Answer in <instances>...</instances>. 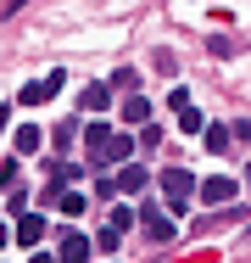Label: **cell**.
<instances>
[{
	"instance_id": "obj_1",
	"label": "cell",
	"mask_w": 251,
	"mask_h": 263,
	"mask_svg": "<svg viewBox=\"0 0 251 263\" xmlns=\"http://www.w3.org/2000/svg\"><path fill=\"white\" fill-rule=\"evenodd\" d=\"M190 191H196V174H190V168H168V174H162L168 213H184V208H190Z\"/></svg>"
},
{
	"instance_id": "obj_2",
	"label": "cell",
	"mask_w": 251,
	"mask_h": 263,
	"mask_svg": "<svg viewBox=\"0 0 251 263\" xmlns=\"http://www.w3.org/2000/svg\"><path fill=\"white\" fill-rule=\"evenodd\" d=\"M61 79H67V73H45V79L23 84V90H17V101H23V106H45L50 96H61Z\"/></svg>"
},
{
	"instance_id": "obj_3",
	"label": "cell",
	"mask_w": 251,
	"mask_h": 263,
	"mask_svg": "<svg viewBox=\"0 0 251 263\" xmlns=\"http://www.w3.org/2000/svg\"><path fill=\"white\" fill-rule=\"evenodd\" d=\"M56 263H90V235L61 230V252H56Z\"/></svg>"
},
{
	"instance_id": "obj_4",
	"label": "cell",
	"mask_w": 251,
	"mask_h": 263,
	"mask_svg": "<svg viewBox=\"0 0 251 263\" xmlns=\"http://www.w3.org/2000/svg\"><path fill=\"white\" fill-rule=\"evenodd\" d=\"M229 196H235V179H229V174H212V179H201V202H206V208H223Z\"/></svg>"
},
{
	"instance_id": "obj_5",
	"label": "cell",
	"mask_w": 251,
	"mask_h": 263,
	"mask_svg": "<svg viewBox=\"0 0 251 263\" xmlns=\"http://www.w3.org/2000/svg\"><path fill=\"white\" fill-rule=\"evenodd\" d=\"M11 146H17V157H34V152L45 146V135H39L34 123H17V140H11Z\"/></svg>"
},
{
	"instance_id": "obj_6",
	"label": "cell",
	"mask_w": 251,
	"mask_h": 263,
	"mask_svg": "<svg viewBox=\"0 0 251 263\" xmlns=\"http://www.w3.org/2000/svg\"><path fill=\"white\" fill-rule=\"evenodd\" d=\"M39 235H45V218H39V213H23V218H17V241H23V247H39Z\"/></svg>"
},
{
	"instance_id": "obj_7",
	"label": "cell",
	"mask_w": 251,
	"mask_h": 263,
	"mask_svg": "<svg viewBox=\"0 0 251 263\" xmlns=\"http://www.w3.org/2000/svg\"><path fill=\"white\" fill-rule=\"evenodd\" d=\"M145 168H134V162H123V168H117V179H112V185H117V191H129V196H134V191H145Z\"/></svg>"
},
{
	"instance_id": "obj_8",
	"label": "cell",
	"mask_w": 251,
	"mask_h": 263,
	"mask_svg": "<svg viewBox=\"0 0 251 263\" xmlns=\"http://www.w3.org/2000/svg\"><path fill=\"white\" fill-rule=\"evenodd\" d=\"M106 101H112V90H106V84H84V90H78V106H84V112H100Z\"/></svg>"
},
{
	"instance_id": "obj_9",
	"label": "cell",
	"mask_w": 251,
	"mask_h": 263,
	"mask_svg": "<svg viewBox=\"0 0 251 263\" xmlns=\"http://www.w3.org/2000/svg\"><path fill=\"white\" fill-rule=\"evenodd\" d=\"M129 152H134V140H129V135H112L106 152H100V162H129Z\"/></svg>"
},
{
	"instance_id": "obj_10",
	"label": "cell",
	"mask_w": 251,
	"mask_h": 263,
	"mask_svg": "<svg viewBox=\"0 0 251 263\" xmlns=\"http://www.w3.org/2000/svg\"><path fill=\"white\" fill-rule=\"evenodd\" d=\"M145 235H151V241H173V218H162V213L145 208Z\"/></svg>"
},
{
	"instance_id": "obj_11",
	"label": "cell",
	"mask_w": 251,
	"mask_h": 263,
	"mask_svg": "<svg viewBox=\"0 0 251 263\" xmlns=\"http://www.w3.org/2000/svg\"><path fill=\"white\" fill-rule=\"evenodd\" d=\"M151 118V101L145 96H129V101H123V123H145Z\"/></svg>"
},
{
	"instance_id": "obj_12",
	"label": "cell",
	"mask_w": 251,
	"mask_h": 263,
	"mask_svg": "<svg viewBox=\"0 0 251 263\" xmlns=\"http://www.w3.org/2000/svg\"><path fill=\"white\" fill-rule=\"evenodd\" d=\"M84 140H90V157L100 162V152H106V140H112V129H106V123H90V129H84Z\"/></svg>"
},
{
	"instance_id": "obj_13",
	"label": "cell",
	"mask_w": 251,
	"mask_h": 263,
	"mask_svg": "<svg viewBox=\"0 0 251 263\" xmlns=\"http://www.w3.org/2000/svg\"><path fill=\"white\" fill-rule=\"evenodd\" d=\"M73 140H78V123H56L50 129V146L56 152H73Z\"/></svg>"
},
{
	"instance_id": "obj_14",
	"label": "cell",
	"mask_w": 251,
	"mask_h": 263,
	"mask_svg": "<svg viewBox=\"0 0 251 263\" xmlns=\"http://www.w3.org/2000/svg\"><path fill=\"white\" fill-rule=\"evenodd\" d=\"M201 140H206V152H229V129H218V123H206Z\"/></svg>"
},
{
	"instance_id": "obj_15",
	"label": "cell",
	"mask_w": 251,
	"mask_h": 263,
	"mask_svg": "<svg viewBox=\"0 0 251 263\" xmlns=\"http://www.w3.org/2000/svg\"><path fill=\"white\" fill-rule=\"evenodd\" d=\"M134 84H140L134 67H117V73H112V90H134Z\"/></svg>"
},
{
	"instance_id": "obj_16",
	"label": "cell",
	"mask_w": 251,
	"mask_h": 263,
	"mask_svg": "<svg viewBox=\"0 0 251 263\" xmlns=\"http://www.w3.org/2000/svg\"><path fill=\"white\" fill-rule=\"evenodd\" d=\"M206 51H212V56H235V40H229V34H212Z\"/></svg>"
},
{
	"instance_id": "obj_17",
	"label": "cell",
	"mask_w": 251,
	"mask_h": 263,
	"mask_svg": "<svg viewBox=\"0 0 251 263\" xmlns=\"http://www.w3.org/2000/svg\"><path fill=\"white\" fill-rule=\"evenodd\" d=\"M179 129H184V135H201L206 123H201V112H190V106H184V112H179Z\"/></svg>"
},
{
	"instance_id": "obj_18",
	"label": "cell",
	"mask_w": 251,
	"mask_h": 263,
	"mask_svg": "<svg viewBox=\"0 0 251 263\" xmlns=\"http://www.w3.org/2000/svg\"><path fill=\"white\" fill-rule=\"evenodd\" d=\"M129 224H134V208H112V224H106V230H117V235H123Z\"/></svg>"
},
{
	"instance_id": "obj_19",
	"label": "cell",
	"mask_w": 251,
	"mask_h": 263,
	"mask_svg": "<svg viewBox=\"0 0 251 263\" xmlns=\"http://www.w3.org/2000/svg\"><path fill=\"white\" fill-rule=\"evenodd\" d=\"M90 247H100V252H117V230H100L95 241H90Z\"/></svg>"
},
{
	"instance_id": "obj_20",
	"label": "cell",
	"mask_w": 251,
	"mask_h": 263,
	"mask_svg": "<svg viewBox=\"0 0 251 263\" xmlns=\"http://www.w3.org/2000/svg\"><path fill=\"white\" fill-rule=\"evenodd\" d=\"M168 106H173V112H184V106H190V90H184V84H173V96H168Z\"/></svg>"
},
{
	"instance_id": "obj_21",
	"label": "cell",
	"mask_w": 251,
	"mask_h": 263,
	"mask_svg": "<svg viewBox=\"0 0 251 263\" xmlns=\"http://www.w3.org/2000/svg\"><path fill=\"white\" fill-rule=\"evenodd\" d=\"M229 140H251V123H246V118H240V123L229 129Z\"/></svg>"
},
{
	"instance_id": "obj_22",
	"label": "cell",
	"mask_w": 251,
	"mask_h": 263,
	"mask_svg": "<svg viewBox=\"0 0 251 263\" xmlns=\"http://www.w3.org/2000/svg\"><path fill=\"white\" fill-rule=\"evenodd\" d=\"M6 241H11V230H6V224H0V247H6Z\"/></svg>"
},
{
	"instance_id": "obj_23",
	"label": "cell",
	"mask_w": 251,
	"mask_h": 263,
	"mask_svg": "<svg viewBox=\"0 0 251 263\" xmlns=\"http://www.w3.org/2000/svg\"><path fill=\"white\" fill-rule=\"evenodd\" d=\"M246 185H251V168H246Z\"/></svg>"
}]
</instances>
